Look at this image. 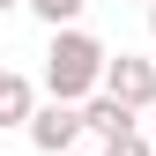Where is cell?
Returning <instances> with one entry per match:
<instances>
[{"label": "cell", "mask_w": 156, "mask_h": 156, "mask_svg": "<svg viewBox=\"0 0 156 156\" xmlns=\"http://www.w3.org/2000/svg\"><path fill=\"white\" fill-rule=\"evenodd\" d=\"M104 67H112V52L97 45L89 30H52V52H45V89L52 97H67V104H82V97L104 89Z\"/></svg>", "instance_id": "6da1fadb"}, {"label": "cell", "mask_w": 156, "mask_h": 156, "mask_svg": "<svg viewBox=\"0 0 156 156\" xmlns=\"http://www.w3.org/2000/svg\"><path fill=\"white\" fill-rule=\"evenodd\" d=\"M23 134H30V149H37V156H67V149H74V141L89 134V119H82V112L67 104V97H52V104L37 112V119H30Z\"/></svg>", "instance_id": "7a4b0ae2"}, {"label": "cell", "mask_w": 156, "mask_h": 156, "mask_svg": "<svg viewBox=\"0 0 156 156\" xmlns=\"http://www.w3.org/2000/svg\"><path fill=\"white\" fill-rule=\"evenodd\" d=\"M104 89H112V97H126L134 112H149V104H156V60H134V52H119V60L104 67Z\"/></svg>", "instance_id": "3957f363"}, {"label": "cell", "mask_w": 156, "mask_h": 156, "mask_svg": "<svg viewBox=\"0 0 156 156\" xmlns=\"http://www.w3.org/2000/svg\"><path fill=\"white\" fill-rule=\"evenodd\" d=\"M82 119H89V134H104V141H112V134H126L134 119H141V112H134L126 97H112V89H97V97H82Z\"/></svg>", "instance_id": "277c9868"}, {"label": "cell", "mask_w": 156, "mask_h": 156, "mask_svg": "<svg viewBox=\"0 0 156 156\" xmlns=\"http://www.w3.org/2000/svg\"><path fill=\"white\" fill-rule=\"evenodd\" d=\"M37 119V89L30 74H0V126H30Z\"/></svg>", "instance_id": "5b68a950"}, {"label": "cell", "mask_w": 156, "mask_h": 156, "mask_svg": "<svg viewBox=\"0 0 156 156\" xmlns=\"http://www.w3.org/2000/svg\"><path fill=\"white\" fill-rule=\"evenodd\" d=\"M30 8H37V15H45V23H52V30H67V23H74V15H82V8H89V0H30Z\"/></svg>", "instance_id": "8992f818"}, {"label": "cell", "mask_w": 156, "mask_h": 156, "mask_svg": "<svg viewBox=\"0 0 156 156\" xmlns=\"http://www.w3.org/2000/svg\"><path fill=\"white\" fill-rule=\"evenodd\" d=\"M104 156H156V141H141V126H126V134H112Z\"/></svg>", "instance_id": "52a82bcc"}, {"label": "cell", "mask_w": 156, "mask_h": 156, "mask_svg": "<svg viewBox=\"0 0 156 156\" xmlns=\"http://www.w3.org/2000/svg\"><path fill=\"white\" fill-rule=\"evenodd\" d=\"M149 37H156V0H149Z\"/></svg>", "instance_id": "ba28073f"}, {"label": "cell", "mask_w": 156, "mask_h": 156, "mask_svg": "<svg viewBox=\"0 0 156 156\" xmlns=\"http://www.w3.org/2000/svg\"><path fill=\"white\" fill-rule=\"evenodd\" d=\"M0 8H30V0H0Z\"/></svg>", "instance_id": "9c48e42d"}, {"label": "cell", "mask_w": 156, "mask_h": 156, "mask_svg": "<svg viewBox=\"0 0 156 156\" xmlns=\"http://www.w3.org/2000/svg\"><path fill=\"white\" fill-rule=\"evenodd\" d=\"M141 8H149V0H141Z\"/></svg>", "instance_id": "30bf717a"}]
</instances>
